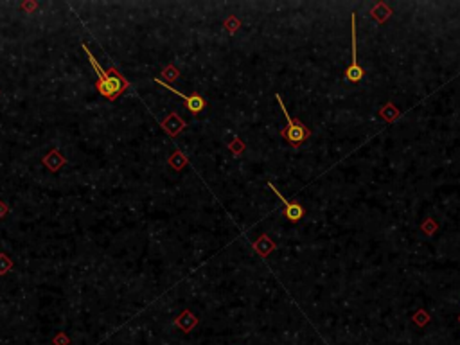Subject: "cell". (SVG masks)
Here are the masks:
<instances>
[{"label": "cell", "instance_id": "cell-6", "mask_svg": "<svg viewBox=\"0 0 460 345\" xmlns=\"http://www.w3.org/2000/svg\"><path fill=\"white\" fill-rule=\"evenodd\" d=\"M413 320H415V322H417L419 325H424V323L428 322V316H426L424 313H419V315H417V313H415V316H413Z\"/></svg>", "mask_w": 460, "mask_h": 345}, {"label": "cell", "instance_id": "cell-5", "mask_svg": "<svg viewBox=\"0 0 460 345\" xmlns=\"http://www.w3.org/2000/svg\"><path fill=\"white\" fill-rule=\"evenodd\" d=\"M157 83L162 86H166L168 90H171L173 94H177L180 99H184L185 106L189 108L191 112H200V110H203V106H205V101H203V97H200V95H185V94H180V92L177 90V88H173V86L166 85V83H162L160 79H157Z\"/></svg>", "mask_w": 460, "mask_h": 345}, {"label": "cell", "instance_id": "cell-2", "mask_svg": "<svg viewBox=\"0 0 460 345\" xmlns=\"http://www.w3.org/2000/svg\"><path fill=\"white\" fill-rule=\"evenodd\" d=\"M277 101H279L280 104V110H282L284 117H286V122H288V126H286V129H282V137L288 140L289 144H291L293 147L300 146L302 142H305L308 138H310L311 131L308 126H304L300 121H295L291 115L288 113V110H286V106H284L282 99H280V95H277Z\"/></svg>", "mask_w": 460, "mask_h": 345}, {"label": "cell", "instance_id": "cell-4", "mask_svg": "<svg viewBox=\"0 0 460 345\" xmlns=\"http://www.w3.org/2000/svg\"><path fill=\"white\" fill-rule=\"evenodd\" d=\"M268 187H271V191L279 196V200L284 203V216L288 218L289 221H298L304 216V209H302V205H298V203H289L288 200L282 198V194L277 191V187L273 186V184H268Z\"/></svg>", "mask_w": 460, "mask_h": 345}, {"label": "cell", "instance_id": "cell-3", "mask_svg": "<svg viewBox=\"0 0 460 345\" xmlns=\"http://www.w3.org/2000/svg\"><path fill=\"white\" fill-rule=\"evenodd\" d=\"M351 40H353V61L345 70V79L351 83H358L363 79V69L358 63V47H356V15H351Z\"/></svg>", "mask_w": 460, "mask_h": 345}, {"label": "cell", "instance_id": "cell-7", "mask_svg": "<svg viewBox=\"0 0 460 345\" xmlns=\"http://www.w3.org/2000/svg\"><path fill=\"white\" fill-rule=\"evenodd\" d=\"M458 320H460V318H458Z\"/></svg>", "mask_w": 460, "mask_h": 345}, {"label": "cell", "instance_id": "cell-1", "mask_svg": "<svg viewBox=\"0 0 460 345\" xmlns=\"http://www.w3.org/2000/svg\"><path fill=\"white\" fill-rule=\"evenodd\" d=\"M83 51L86 52V56H88V60H90L92 67H94L95 72H97V76H99V81H97V90H99L101 94L104 95V97H108V99H115L117 95H119L120 92H122L126 86H128L126 79L120 78L115 70H112V72H104V70L101 69V65L97 63V60L94 58V54L88 51V47H86V45H83Z\"/></svg>", "mask_w": 460, "mask_h": 345}]
</instances>
